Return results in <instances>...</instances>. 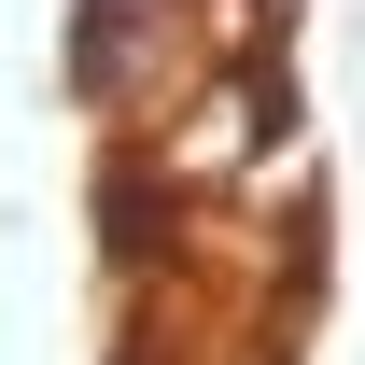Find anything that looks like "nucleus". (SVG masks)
I'll return each instance as SVG.
<instances>
[{
    "label": "nucleus",
    "instance_id": "f03ea898",
    "mask_svg": "<svg viewBox=\"0 0 365 365\" xmlns=\"http://www.w3.org/2000/svg\"><path fill=\"white\" fill-rule=\"evenodd\" d=\"M239 155H253V85H211L169 140H155V169H169V182H211V169H239Z\"/></svg>",
    "mask_w": 365,
    "mask_h": 365
},
{
    "label": "nucleus",
    "instance_id": "f257e3e1",
    "mask_svg": "<svg viewBox=\"0 0 365 365\" xmlns=\"http://www.w3.org/2000/svg\"><path fill=\"white\" fill-rule=\"evenodd\" d=\"M182 56H197V14H182V0H85V29H71V71H85V98H113V113L140 98V71L169 98Z\"/></svg>",
    "mask_w": 365,
    "mask_h": 365
}]
</instances>
